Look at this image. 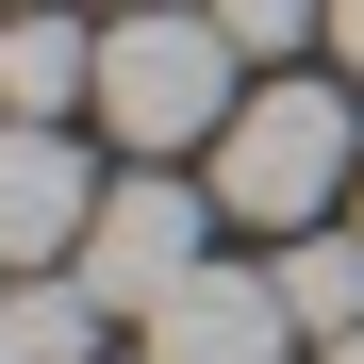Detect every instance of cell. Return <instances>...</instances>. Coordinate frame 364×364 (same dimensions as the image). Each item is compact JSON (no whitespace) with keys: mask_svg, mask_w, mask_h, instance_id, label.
Returning <instances> with one entry per match:
<instances>
[{"mask_svg":"<svg viewBox=\"0 0 364 364\" xmlns=\"http://www.w3.org/2000/svg\"><path fill=\"white\" fill-rule=\"evenodd\" d=\"M232 100H249V83H232V17H215V0H133V17H100V116H116L133 166L215 149Z\"/></svg>","mask_w":364,"mask_h":364,"instance_id":"1","label":"cell"},{"mask_svg":"<svg viewBox=\"0 0 364 364\" xmlns=\"http://www.w3.org/2000/svg\"><path fill=\"white\" fill-rule=\"evenodd\" d=\"M348 182H364V116H348L331 83H249V100H232V133H215V215L315 232Z\"/></svg>","mask_w":364,"mask_h":364,"instance_id":"2","label":"cell"},{"mask_svg":"<svg viewBox=\"0 0 364 364\" xmlns=\"http://www.w3.org/2000/svg\"><path fill=\"white\" fill-rule=\"evenodd\" d=\"M199 232H215V182H182V166L100 182V215H83V282H100V315H166V298L215 265Z\"/></svg>","mask_w":364,"mask_h":364,"instance_id":"3","label":"cell"},{"mask_svg":"<svg viewBox=\"0 0 364 364\" xmlns=\"http://www.w3.org/2000/svg\"><path fill=\"white\" fill-rule=\"evenodd\" d=\"M83 215H100V166L67 116H0V282L33 265H83Z\"/></svg>","mask_w":364,"mask_h":364,"instance_id":"4","label":"cell"},{"mask_svg":"<svg viewBox=\"0 0 364 364\" xmlns=\"http://www.w3.org/2000/svg\"><path fill=\"white\" fill-rule=\"evenodd\" d=\"M149 331V364H315V331L282 315V282L265 265H199L166 298V315H133Z\"/></svg>","mask_w":364,"mask_h":364,"instance_id":"5","label":"cell"},{"mask_svg":"<svg viewBox=\"0 0 364 364\" xmlns=\"http://www.w3.org/2000/svg\"><path fill=\"white\" fill-rule=\"evenodd\" d=\"M0 116H100V33L67 0H17L0 17Z\"/></svg>","mask_w":364,"mask_h":364,"instance_id":"6","label":"cell"},{"mask_svg":"<svg viewBox=\"0 0 364 364\" xmlns=\"http://www.w3.org/2000/svg\"><path fill=\"white\" fill-rule=\"evenodd\" d=\"M100 282L83 265H33V282H0V348H17V364H100Z\"/></svg>","mask_w":364,"mask_h":364,"instance_id":"7","label":"cell"},{"mask_svg":"<svg viewBox=\"0 0 364 364\" xmlns=\"http://www.w3.org/2000/svg\"><path fill=\"white\" fill-rule=\"evenodd\" d=\"M265 282H282V315L315 331V348L364 331V232H282V265H265Z\"/></svg>","mask_w":364,"mask_h":364,"instance_id":"8","label":"cell"},{"mask_svg":"<svg viewBox=\"0 0 364 364\" xmlns=\"http://www.w3.org/2000/svg\"><path fill=\"white\" fill-rule=\"evenodd\" d=\"M232 50H298V33H331V0H215Z\"/></svg>","mask_w":364,"mask_h":364,"instance_id":"9","label":"cell"},{"mask_svg":"<svg viewBox=\"0 0 364 364\" xmlns=\"http://www.w3.org/2000/svg\"><path fill=\"white\" fill-rule=\"evenodd\" d=\"M331 50H348V67H364V0H331Z\"/></svg>","mask_w":364,"mask_h":364,"instance_id":"10","label":"cell"},{"mask_svg":"<svg viewBox=\"0 0 364 364\" xmlns=\"http://www.w3.org/2000/svg\"><path fill=\"white\" fill-rule=\"evenodd\" d=\"M315 364H364V331H331V348H315Z\"/></svg>","mask_w":364,"mask_h":364,"instance_id":"11","label":"cell"},{"mask_svg":"<svg viewBox=\"0 0 364 364\" xmlns=\"http://www.w3.org/2000/svg\"><path fill=\"white\" fill-rule=\"evenodd\" d=\"M348 232H364V182H348Z\"/></svg>","mask_w":364,"mask_h":364,"instance_id":"12","label":"cell"},{"mask_svg":"<svg viewBox=\"0 0 364 364\" xmlns=\"http://www.w3.org/2000/svg\"><path fill=\"white\" fill-rule=\"evenodd\" d=\"M116 17H133V0H116Z\"/></svg>","mask_w":364,"mask_h":364,"instance_id":"13","label":"cell"},{"mask_svg":"<svg viewBox=\"0 0 364 364\" xmlns=\"http://www.w3.org/2000/svg\"><path fill=\"white\" fill-rule=\"evenodd\" d=\"M0 364H17V348H0Z\"/></svg>","mask_w":364,"mask_h":364,"instance_id":"14","label":"cell"}]
</instances>
